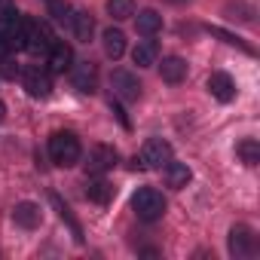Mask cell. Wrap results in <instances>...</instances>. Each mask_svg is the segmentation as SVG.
<instances>
[{"label":"cell","instance_id":"1","mask_svg":"<svg viewBox=\"0 0 260 260\" xmlns=\"http://www.w3.org/2000/svg\"><path fill=\"white\" fill-rule=\"evenodd\" d=\"M80 153H83V147H80V138L74 132H55L49 138V159L55 166L71 169V166L80 162Z\"/></svg>","mask_w":260,"mask_h":260},{"label":"cell","instance_id":"2","mask_svg":"<svg viewBox=\"0 0 260 260\" xmlns=\"http://www.w3.org/2000/svg\"><path fill=\"white\" fill-rule=\"evenodd\" d=\"M132 211H135L141 220L153 223V220H159V217L166 214V199H162L159 190H153V187H141V190L132 196Z\"/></svg>","mask_w":260,"mask_h":260},{"label":"cell","instance_id":"3","mask_svg":"<svg viewBox=\"0 0 260 260\" xmlns=\"http://www.w3.org/2000/svg\"><path fill=\"white\" fill-rule=\"evenodd\" d=\"M110 86H113V95H119V98H125V101H138V98H141V80H138L132 71L116 68V71L110 74Z\"/></svg>","mask_w":260,"mask_h":260},{"label":"cell","instance_id":"4","mask_svg":"<svg viewBox=\"0 0 260 260\" xmlns=\"http://www.w3.org/2000/svg\"><path fill=\"white\" fill-rule=\"evenodd\" d=\"M169 159H172V144L162 141V138H150L141 150V166L144 169H162Z\"/></svg>","mask_w":260,"mask_h":260},{"label":"cell","instance_id":"5","mask_svg":"<svg viewBox=\"0 0 260 260\" xmlns=\"http://www.w3.org/2000/svg\"><path fill=\"white\" fill-rule=\"evenodd\" d=\"M31 28H34V19L16 13V16L10 19V28H7V43H10V49H28Z\"/></svg>","mask_w":260,"mask_h":260},{"label":"cell","instance_id":"6","mask_svg":"<svg viewBox=\"0 0 260 260\" xmlns=\"http://www.w3.org/2000/svg\"><path fill=\"white\" fill-rule=\"evenodd\" d=\"M119 162V153H116V147H110V144H95L92 150H89V172H95V175H104V172H110L113 166Z\"/></svg>","mask_w":260,"mask_h":260},{"label":"cell","instance_id":"7","mask_svg":"<svg viewBox=\"0 0 260 260\" xmlns=\"http://www.w3.org/2000/svg\"><path fill=\"white\" fill-rule=\"evenodd\" d=\"M71 61H74V49H71L64 40H55V43L49 46V52H46L49 71H52V74H64V71H71Z\"/></svg>","mask_w":260,"mask_h":260},{"label":"cell","instance_id":"8","mask_svg":"<svg viewBox=\"0 0 260 260\" xmlns=\"http://www.w3.org/2000/svg\"><path fill=\"white\" fill-rule=\"evenodd\" d=\"M25 89H28V95H34V98H46L49 92H52V80H49V71H43V68H28L25 71Z\"/></svg>","mask_w":260,"mask_h":260},{"label":"cell","instance_id":"9","mask_svg":"<svg viewBox=\"0 0 260 260\" xmlns=\"http://www.w3.org/2000/svg\"><path fill=\"white\" fill-rule=\"evenodd\" d=\"M251 251H254V233H251V226L236 223L230 230V254L233 257H248Z\"/></svg>","mask_w":260,"mask_h":260},{"label":"cell","instance_id":"10","mask_svg":"<svg viewBox=\"0 0 260 260\" xmlns=\"http://www.w3.org/2000/svg\"><path fill=\"white\" fill-rule=\"evenodd\" d=\"M208 92L217 98V101H233L236 98V83H233V77L230 74H223V71H214L211 77H208Z\"/></svg>","mask_w":260,"mask_h":260},{"label":"cell","instance_id":"11","mask_svg":"<svg viewBox=\"0 0 260 260\" xmlns=\"http://www.w3.org/2000/svg\"><path fill=\"white\" fill-rule=\"evenodd\" d=\"M52 43H55V37H52L49 25L34 22L31 37H28V52H31V55H43V52H49V46H52Z\"/></svg>","mask_w":260,"mask_h":260},{"label":"cell","instance_id":"12","mask_svg":"<svg viewBox=\"0 0 260 260\" xmlns=\"http://www.w3.org/2000/svg\"><path fill=\"white\" fill-rule=\"evenodd\" d=\"M71 80H74V86L80 92H95L98 89V68L92 61H83V64H77L71 71Z\"/></svg>","mask_w":260,"mask_h":260},{"label":"cell","instance_id":"13","mask_svg":"<svg viewBox=\"0 0 260 260\" xmlns=\"http://www.w3.org/2000/svg\"><path fill=\"white\" fill-rule=\"evenodd\" d=\"M13 220H16L22 230H37L40 220H43L40 205H37V202H19V205L13 208Z\"/></svg>","mask_w":260,"mask_h":260},{"label":"cell","instance_id":"14","mask_svg":"<svg viewBox=\"0 0 260 260\" xmlns=\"http://www.w3.org/2000/svg\"><path fill=\"white\" fill-rule=\"evenodd\" d=\"M162 169H166V184H169L172 190H184V187L190 184V178H193V172H190L187 162H175V159H169Z\"/></svg>","mask_w":260,"mask_h":260},{"label":"cell","instance_id":"15","mask_svg":"<svg viewBox=\"0 0 260 260\" xmlns=\"http://www.w3.org/2000/svg\"><path fill=\"white\" fill-rule=\"evenodd\" d=\"M159 77L166 80V83H181L184 77H187V61L181 58V55H169V58H162V64H159Z\"/></svg>","mask_w":260,"mask_h":260},{"label":"cell","instance_id":"16","mask_svg":"<svg viewBox=\"0 0 260 260\" xmlns=\"http://www.w3.org/2000/svg\"><path fill=\"white\" fill-rule=\"evenodd\" d=\"M101 43H104V55L107 58H122V52H125V34L119 31V28H107L104 34H101Z\"/></svg>","mask_w":260,"mask_h":260},{"label":"cell","instance_id":"17","mask_svg":"<svg viewBox=\"0 0 260 260\" xmlns=\"http://www.w3.org/2000/svg\"><path fill=\"white\" fill-rule=\"evenodd\" d=\"M135 28H138V34L153 37V34L162 28V16H159L156 10H141V13L135 16Z\"/></svg>","mask_w":260,"mask_h":260},{"label":"cell","instance_id":"18","mask_svg":"<svg viewBox=\"0 0 260 260\" xmlns=\"http://www.w3.org/2000/svg\"><path fill=\"white\" fill-rule=\"evenodd\" d=\"M156 58H159L156 40H144V43H138V46L132 49V61H135L138 68H150V64H156Z\"/></svg>","mask_w":260,"mask_h":260},{"label":"cell","instance_id":"19","mask_svg":"<svg viewBox=\"0 0 260 260\" xmlns=\"http://www.w3.org/2000/svg\"><path fill=\"white\" fill-rule=\"evenodd\" d=\"M71 25H74V34H77V40H83V43H89V40H92V34H95V19H92V13H86V10L74 13Z\"/></svg>","mask_w":260,"mask_h":260},{"label":"cell","instance_id":"20","mask_svg":"<svg viewBox=\"0 0 260 260\" xmlns=\"http://www.w3.org/2000/svg\"><path fill=\"white\" fill-rule=\"evenodd\" d=\"M86 196H89L92 202H98V205H107V202L113 199V187H110L104 178H95V181L86 184Z\"/></svg>","mask_w":260,"mask_h":260},{"label":"cell","instance_id":"21","mask_svg":"<svg viewBox=\"0 0 260 260\" xmlns=\"http://www.w3.org/2000/svg\"><path fill=\"white\" fill-rule=\"evenodd\" d=\"M236 156H239L245 166H257V162H260V144H257L254 138H245V141L236 144Z\"/></svg>","mask_w":260,"mask_h":260},{"label":"cell","instance_id":"22","mask_svg":"<svg viewBox=\"0 0 260 260\" xmlns=\"http://www.w3.org/2000/svg\"><path fill=\"white\" fill-rule=\"evenodd\" d=\"M49 202L55 205V211H58V217H61V220H64V223H68V226L74 230V239H77V242H83V230H80V223L74 220V214H71V208H68V205H64V202H61V199H58L55 193H49Z\"/></svg>","mask_w":260,"mask_h":260},{"label":"cell","instance_id":"23","mask_svg":"<svg viewBox=\"0 0 260 260\" xmlns=\"http://www.w3.org/2000/svg\"><path fill=\"white\" fill-rule=\"evenodd\" d=\"M107 16L122 22V19H132L135 16V0H107Z\"/></svg>","mask_w":260,"mask_h":260},{"label":"cell","instance_id":"24","mask_svg":"<svg viewBox=\"0 0 260 260\" xmlns=\"http://www.w3.org/2000/svg\"><path fill=\"white\" fill-rule=\"evenodd\" d=\"M71 13H74V10H71L68 0H49V16H52L55 22H71V19H74Z\"/></svg>","mask_w":260,"mask_h":260},{"label":"cell","instance_id":"25","mask_svg":"<svg viewBox=\"0 0 260 260\" xmlns=\"http://www.w3.org/2000/svg\"><path fill=\"white\" fill-rule=\"evenodd\" d=\"M208 34L220 37V40H223V43H230V46H239V49H245V52H254V49H251L242 37H236V34H230V31H220V28H211V25H208Z\"/></svg>","mask_w":260,"mask_h":260},{"label":"cell","instance_id":"26","mask_svg":"<svg viewBox=\"0 0 260 260\" xmlns=\"http://www.w3.org/2000/svg\"><path fill=\"white\" fill-rule=\"evenodd\" d=\"M16 13L13 10H4L0 13V58H4L7 52H10V43H7V28H10V19H13Z\"/></svg>","mask_w":260,"mask_h":260},{"label":"cell","instance_id":"27","mask_svg":"<svg viewBox=\"0 0 260 260\" xmlns=\"http://www.w3.org/2000/svg\"><path fill=\"white\" fill-rule=\"evenodd\" d=\"M110 110H113V113H116V116H119V122H122V125H125V128H128V119H125V113H122V107H119V104H116V101H110Z\"/></svg>","mask_w":260,"mask_h":260},{"label":"cell","instance_id":"28","mask_svg":"<svg viewBox=\"0 0 260 260\" xmlns=\"http://www.w3.org/2000/svg\"><path fill=\"white\" fill-rule=\"evenodd\" d=\"M0 71H4L7 77H16V68H13V64H10L7 58H0Z\"/></svg>","mask_w":260,"mask_h":260},{"label":"cell","instance_id":"29","mask_svg":"<svg viewBox=\"0 0 260 260\" xmlns=\"http://www.w3.org/2000/svg\"><path fill=\"white\" fill-rule=\"evenodd\" d=\"M4 10H10V0H0V13H4Z\"/></svg>","mask_w":260,"mask_h":260},{"label":"cell","instance_id":"30","mask_svg":"<svg viewBox=\"0 0 260 260\" xmlns=\"http://www.w3.org/2000/svg\"><path fill=\"white\" fill-rule=\"evenodd\" d=\"M4 116H7V104H4V101H0V119H4Z\"/></svg>","mask_w":260,"mask_h":260}]
</instances>
